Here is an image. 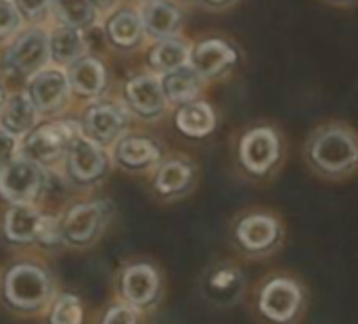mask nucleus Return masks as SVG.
Instances as JSON below:
<instances>
[{"instance_id":"12","label":"nucleus","mask_w":358,"mask_h":324,"mask_svg":"<svg viewBox=\"0 0 358 324\" xmlns=\"http://www.w3.org/2000/svg\"><path fill=\"white\" fill-rule=\"evenodd\" d=\"M69 168L71 174L82 180L90 182L99 178L105 170V155L99 149V145L90 138L76 136L71 147H69Z\"/></svg>"},{"instance_id":"34","label":"nucleus","mask_w":358,"mask_h":324,"mask_svg":"<svg viewBox=\"0 0 358 324\" xmlns=\"http://www.w3.org/2000/svg\"><path fill=\"white\" fill-rule=\"evenodd\" d=\"M15 4L27 17H38V15H42L46 10L48 0H15Z\"/></svg>"},{"instance_id":"7","label":"nucleus","mask_w":358,"mask_h":324,"mask_svg":"<svg viewBox=\"0 0 358 324\" xmlns=\"http://www.w3.org/2000/svg\"><path fill=\"white\" fill-rule=\"evenodd\" d=\"M42 184V172L31 159H13L0 168V195L17 205L31 201Z\"/></svg>"},{"instance_id":"26","label":"nucleus","mask_w":358,"mask_h":324,"mask_svg":"<svg viewBox=\"0 0 358 324\" xmlns=\"http://www.w3.org/2000/svg\"><path fill=\"white\" fill-rule=\"evenodd\" d=\"M117 157L130 168H143L159 159V149L147 138H126L117 145Z\"/></svg>"},{"instance_id":"21","label":"nucleus","mask_w":358,"mask_h":324,"mask_svg":"<svg viewBox=\"0 0 358 324\" xmlns=\"http://www.w3.org/2000/svg\"><path fill=\"white\" fill-rule=\"evenodd\" d=\"M69 84L84 96H94L105 88V67L90 57H82L69 71Z\"/></svg>"},{"instance_id":"35","label":"nucleus","mask_w":358,"mask_h":324,"mask_svg":"<svg viewBox=\"0 0 358 324\" xmlns=\"http://www.w3.org/2000/svg\"><path fill=\"white\" fill-rule=\"evenodd\" d=\"M201 2L208 6H214V8H229V6L237 4L239 0H201Z\"/></svg>"},{"instance_id":"37","label":"nucleus","mask_w":358,"mask_h":324,"mask_svg":"<svg viewBox=\"0 0 358 324\" xmlns=\"http://www.w3.org/2000/svg\"><path fill=\"white\" fill-rule=\"evenodd\" d=\"M88 2H90L92 6H99V8H105V6H109V4H111L113 0H88Z\"/></svg>"},{"instance_id":"28","label":"nucleus","mask_w":358,"mask_h":324,"mask_svg":"<svg viewBox=\"0 0 358 324\" xmlns=\"http://www.w3.org/2000/svg\"><path fill=\"white\" fill-rule=\"evenodd\" d=\"M55 10L65 27H86L94 19V6L88 0H55Z\"/></svg>"},{"instance_id":"18","label":"nucleus","mask_w":358,"mask_h":324,"mask_svg":"<svg viewBox=\"0 0 358 324\" xmlns=\"http://www.w3.org/2000/svg\"><path fill=\"white\" fill-rule=\"evenodd\" d=\"M84 124H86L88 134L94 140L109 142L124 130L126 119H124L122 111L111 107V105H94V107L88 109Z\"/></svg>"},{"instance_id":"17","label":"nucleus","mask_w":358,"mask_h":324,"mask_svg":"<svg viewBox=\"0 0 358 324\" xmlns=\"http://www.w3.org/2000/svg\"><path fill=\"white\" fill-rule=\"evenodd\" d=\"M103 207L101 203H86L73 207L65 218V235L73 243H88L101 228Z\"/></svg>"},{"instance_id":"16","label":"nucleus","mask_w":358,"mask_h":324,"mask_svg":"<svg viewBox=\"0 0 358 324\" xmlns=\"http://www.w3.org/2000/svg\"><path fill=\"white\" fill-rule=\"evenodd\" d=\"M180 10L168 0H155L145 6L143 10V27L159 40L172 38L180 29Z\"/></svg>"},{"instance_id":"10","label":"nucleus","mask_w":358,"mask_h":324,"mask_svg":"<svg viewBox=\"0 0 358 324\" xmlns=\"http://www.w3.org/2000/svg\"><path fill=\"white\" fill-rule=\"evenodd\" d=\"M69 90V80L63 71L59 69H44L34 75L29 82V101L34 103L36 109L40 111H55L59 109Z\"/></svg>"},{"instance_id":"22","label":"nucleus","mask_w":358,"mask_h":324,"mask_svg":"<svg viewBox=\"0 0 358 324\" xmlns=\"http://www.w3.org/2000/svg\"><path fill=\"white\" fill-rule=\"evenodd\" d=\"M193 178H195L193 163L185 159H172L159 168L155 186L162 195H178V193H185L193 184Z\"/></svg>"},{"instance_id":"29","label":"nucleus","mask_w":358,"mask_h":324,"mask_svg":"<svg viewBox=\"0 0 358 324\" xmlns=\"http://www.w3.org/2000/svg\"><path fill=\"white\" fill-rule=\"evenodd\" d=\"M52 324H82V308L78 297L73 295H63L52 310L50 316Z\"/></svg>"},{"instance_id":"2","label":"nucleus","mask_w":358,"mask_h":324,"mask_svg":"<svg viewBox=\"0 0 358 324\" xmlns=\"http://www.w3.org/2000/svg\"><path fill=\"white\" fill-rule=\"evenodd\" d=\"M252 302L262 324H302L310 308V291L298 274L273 270L256 285Z\"/></svg>"},{"instance_id":"33","label":"nucleus","mask_w":358,"mask_h":324,"mask_svg":"<svg viewBox=\"0 0 358 324\" xmlns=\"http://www.w3.org/2000/svg\"><path fill=\"white\" fill-rule=\"evenodd\" d=\"M38 241H42L44 245H55L59 241V230H57L52 218H42V226H40V233H38Z\"/></svg>"},{"instance_id":"5","label":"nucleus","mask_w":358,"mask_h":324,"mask_svg":"<svg viewBox=\"0 0 358 324\" xmlns=\"http://www.w3.org/2000/svg\"><path fill=\"white\" fill-rule=\"evenodd\" d=\"M241 59L239 48L224 40V38H206L191 46V57L189 65L199 73V78L206 80H216L227 75L237 67Z\"/></svg>"},{"instance_id":"25","label":"nucleus","mask_w":358,"mask_h":324,"mask_svg":"<svg viewBox=\"0 0 358 324\" xmlns=\"http://www.w3.org/2000/svg\"><path fill=\"white\" fill-rule=\"evenodd\" d=\"M48 52L57 63L69 65L84 52V40L78 29L61 27L48 40Z\"/></svg>"},{"instance_id":"13","label":"nucleus","mask_w":358,"mask_h":324,"mask_svg":"<svg viewBox=\"0 0 358 324\" xmlns=\"http://www.w3.org/2000/svg\"><path fill=\"white\" fill-rule=\"evenodd\" d=\"M126 94L130 105L145 117H155L164 111L166 96L162 90V82L155 75H141L128 82Z\"/></svg>"},{"instance_id":"32","label":"nucleus","mask_w":358,"mask_h":324,"mask_svg":"<svg viewBox=\"0 0 358 324\" xmlns=\"http://www.w3.org/2000/svg\"><path fill=\"white\" fill-rule=\"evenodd\" d=\"M15 136L10 132H6L4 128H0V168L6 165L8 161H13L15 155Z\"/></svg>"},{"instance_id":"9","label":"nucleus","mask_w":358,"mask_h":324,"mask_svg":"<svg viewBox=\"0 0 358 324\" xmlns=\"http://www.w3.org/2000/svg\"><path fill=\"white\" fill-rule=\"evenodd\" d=\"M206 289L212 302L231 306L237 304L245 293V274L237 264L222 262L208 272Z\"/></svg>"},{"instance_id":"36","label":"nucleus","mask_w":358,"mask_h":324,"mask_svg":"<svg viewBox=\"0 0 358 324\" xmlns=\"http://www.w3.org/2000/svg\"><path fill=\"white\" fill-rule=\"evenodd\" d=\"M323 2L329 4V6H338V8H348V6L358 4V0H323Z\"/></svg>"},{"instance_id":"8","label":"nucleus","mask_w":358,"mask_h":324,"mask_svg":"<svg viewBox=\"0 0 358 324\" xmlns=\"http://www.w3.org/2000/svg\"><path fill=\"white\" fill-rule=\"evenodd\" d=\"M73 138H76V132L69 124L40 126L25 138L23 153L31 161H52L61 157L65 151H69Z\"/></svg>"},{"instance_id":"6","label":"nucleus","mask_w":358,"mask_h":324,"mask_svg":"<svg viewBox=\"0 0 358 324\" xmlns=\"http://www.w3.org/2000/svg\"><path fill=\"white\" fill-rule=\"evenodd\" d=\"M48 279L36 266H15L6 274V300L23 310L38 308L48 297Z\"/></svg>"},{"instance_id":"24","label":"nucleus","mask_w":358,"mask_h":324,"mask_svg":"<svg viewBox=\"0 0 358 324\" xmlns=\"http://www.w3.org/2000/svg\"><path fill=\"white\" fill-rule=\"evenodd\" d=\"M0 117H2V128L6 132H10L13 136L23 134L36 124V107L29 101V96L15 94L4 103Z\"/></svg>"},{"instance_id":"31","label":"nucleus","mask_w":358,"mask_h":324,"mask_svg":"<svg viewBox=\"0 0 358 324\" xmlns=\"http://www.w3.org/2000/svg\"><path fill=\"white\" fill-rule=\"evenodd\" d=\"M103 324H136V316L130 308L124 306H113L107 314Z\"/></svg>"},{"instance_id":"19","label":"nucleus","mask_w":358,"mask_h":324,"mask_svg":"<svg viewBox=\"0 0 358 324\" xmlns=\"http://www.w3.org/2000/svg\"><path fill=\"white\" fill-rule=\"evenodd\" d=\"M157 287H159V279L151 266H145V264L132 266L124 274V295L134 306L149 304L155 297Z\"/></svg>"},{"instance_id":"3","label":"nucleus","mask_w":358,"mask_h":324,"mask_svg":"<svg viewBox=\"0 0 358 324\" xmlns=\"http://www.w3.org/2000/svg\"><path fill=\"white\" fill-rule=\"evenodd\" d=\"M235 157L241 172L256 182L273 180L287 157V140L283 130L271 122H258L241 130Z\"/></svg>"},{"instance_id":"1","label":"nucleus","mask_w":358,"mask_h":324,"mask_svg":"<svg viewBox=\"0 0 358 324\" xmlns=\"http://www.w3.org/2000/svg\"><path fill=\"white\" fill-rule=\"evenodd\" d=\"M310 174L325 182H344L358 174V130L348 122L331 119L313 128L302 145Z\"/></svg>"},{"instance_id":"27","label":"nucleus","mask_w":358,"mask_h":324,"mask_svg":"<svg viewBox=\"0 0 358 324\" xmlns=\"http://www.w3.org/2000/svg\"><path fill=\"white\" fill-rule=\"evenodd\" d=\"M109 36L117 46H132L141 40L143 34V21L136 13L132 10H122L115 17H111L109 25Z\"/></svg>"},{"instance_id":"11","label":"nucleus","mask_w":358,"mask_h":324,"mask_svg":"<svg viewBox=\"0 0 358 324\" xmlns=\"http://www.w3.org/2000/svg\"><path fill=\"white\" fill-rule=\"evenodd\" d=\"M46 57H48V38L40 29H34L23 34L8 48L6 65L19 73H31L46 61Z\"/></svg>"},{"instance_id":"4","label":"nucleus","mask_w":358,"mask_h":324,"mask_svg":"<svg viewBox=\"0 0 358 324\" xmlns=\"http://www.w3.org/2000/svg\"><path fill=\"white\" fill-rule=\"evenodd\" d=\"M233 239L248 260H271L283 249L287 228L277 212L256 207L243 212L235 220Z\"/></svg>"},{"instance_id":"30","label":"nucleus","mask_w":358,"mask_h":324,"mask_svg":"<svg viewBox=\"0 0 358 324\" xmlns=\"http://www.w3.org/2000/svg\"><path fill=\"white\" fill-rule=\"evenodd\" d=\"M19 25V13L8 2L0 0V36L10 34Z\"/></svg>"},{"instance_id":"15","label":"nucleus","mask_w":358,"mask_h":324,"mask_svg":"<svg viewBox=\"0 0 358 324\" xmlns=\"http://www.w3.org/2000/svg\"><path fill=\"white\" fill-rule=\"evenodd\" d=\"M159 82H162L164 96L176 105H185V103L195 101L197 94L201 92V86H203V80L199 78V73L191 65H185V67H178L174 71L164 73Z\"/></svg>"},{"instance_id":"38","label":"nucleus","mask_w":358,"mask_h":324,"mask_svg":"<svg viewBox=\"0 0 358 324\" xmlns=\"http://www.w3.org/2000/svg\"><path fill=\"white\" fill-rule=\"evenodd\" d=\"M4 107V94H2V88H0V109Z\"/></svg>"},{"instance_id":"14","label":"nucleus","mask_w":358,"mask_h":324,"mask_svg":"<svg viewBox=\"0 0 358 324\" xmlns=\"http://www.w3.org/2000/svg\"><path fill=\"white\" fill-rule=\"evenodd\" d=\"M176 128L191 138H206L216 128V111L206 101H191L180 105L176 113Z\"/></svg>"},{"instance_id":"23","label":"nucleus","mask_w":358,"mask_h":324,"mask_svg":"<svg viewBox=\"0 0 358 324\" xmlns=\"http://www.w3.org/2000/svg\"><path fill=\"white\" fill-rule=\"evenodd\" d=\"M42 218L44 216H40L36 209H31L27 205H15L6 214V220H4L6 237L10 241H19V243L38 239V233H40V226H42Z\"/></svg>"},{"instance_id":"20","label":"nucleus","mask_w":358,"mask_h":324,"mask_svg":"<svg viewBox=\"0 0 358 324\" xmlns=\"http://www.w3.org/2000/svg\"><path fill=\"white\" fill-rule=\"evenodd\" d=\"M189 57H191V46L185 40L172 36L155 44V48L149 52V63L153 69L168 73V71L189 65Z\"/></svg>"}]
</instances>
